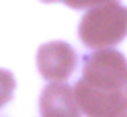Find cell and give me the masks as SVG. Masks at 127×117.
Returning a JSON list of instances; mask_svg holds the SVG:
<instances>
[{"instance_id": "6da1fadb", "label": "cell", "mask_w": 127, "mask_h": 117, "mask_svg": "<svg viewBox=\"0 0 127 117\" xmlns=\"http://www.w3.org/2000/svg\"><path fill=\"white\" fill-rule=\"evenodd\" d=\"M79 38L91 48H111L127 36V8L115 0L93 6L79 22Z\"/></svg>"}, {"instance_id": "7a4b0ae2", "label": "cell", "mask_w": 127, "mask_h": 117, "mask_svg": "<svg viewBox=\"0 0 127 117\" xmlns=\"http://www.w3.org/2000/svg\"><path fill=\"white\" fill-rule=\"evenodd\" d=\"M81 79L99 89H125L127 59L117 50L99 48L97 52L85 56Z\"/></svg>"}, {"instance_id": "3957f363", "label": "cell", "mask_w": 127, "mask_h": 117, "mask_svg": "<svg viewBox=\"0 0 127 117\" xmlns=\"http://www.w3.org/2000/svg\"><path fill=\"white\" fill-rule=\"evenodd\" d=\"M71 89L75 103L85 117H121L127 113V93L123 89H99L83 79Z\"/></svg>"}, {"instance_id": "277c9868", "label": "cell", "mask_w": 127, "mask_h": 117, "mask_svg": "<svg viewBox=\"0 0 127 117\" xmlns=\"http://www.w3.org/2000/svg\"><path fill=\"white\" fill-rule=\"evenodd\" d=\"M36 59L40 75L50 81H65L77 65V54L65 42H48L40 46Z\"/></svg>"}, {"instance_id": "5b68a950", "label": "cell", "mask_w": 127, "mask_h": 117, "mask_svg": "<svg viewBox=\"0 0 127 117\" xmlns=\"http://www.w3.org/2000/svg\"><path fill=\"white\" fill-rule=\"evenodd\" d=\"M40 113L42 117H79L81 115L73 97V89L62 81H56L42 91Z\"/></svg>"}, {"instance_id": "8992f818", "label": "cell", "mask_w": 127, "mask_h": 117, "mask_svg": "<svg viewBox=\"0 0 127 117\" xmlns=\"http://www.w3.org/2000/svg\"><path fill=\"white\" fill-rule=\"evenodd\" d=\"M14 89H16V79H14V75H12L8 69H0V107H4V105L12 99Z\"/></svg>"}, {"instance_id": "52a82bcc", "label": "cell", "mask_w": 127, "mask_h": 117, "mask_svg": "<svg viewBox=\"0 0 127 117\" xmlns=\"http://www.w3.org/2000/svg\"><path fill=\"white\" fill-rule=\"evenodd\" d=\"M69 8H75V10H85V8H93V6H99L103 2H109V0H64Z\"/></svg>"}, {"instance_id": "ba28073f", "label": "cell", "mask_w": 127, "mask_h": 117, "mask_svg": "<svg viewBox=\"0 0 127 117\" xmlns=\"http://www.w3.org/2000/svg\"><path fill=\"white\" fill-rule=\"evenodd\" d=\"M42 2H56V0H42Z\"/></svg>"}, {"instance_id": "9c48e42d", "label": "cell", "mask_w": 127, "mask_h": 117, "mask_svg": "<svg viewBox=\"0 0 127 117\" xmlns=\"http://www.w3.org/2000/svg\"><path fill=\"white\" fill-rule=\"evenodd\" d=\"M121 117H127V113H125V115H121Z\"/></svg>"}, {"instance_id": "30bf717a", "label": "cell", "mask_w": 127, "mask_h": 117, "mask_svg": "<svg viewBox=\"0 0 127 117\" xmlns=\"http://www.w3.org/2000/svg\"><path fill=\"white\" fill-rule=\"evenodd\" d=\"M125 87H127V85H125Z\"/></svg>"}]
</instances>
